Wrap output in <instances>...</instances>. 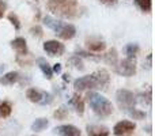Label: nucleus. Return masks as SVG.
Returning <instances> with one entry per match:
<instances>
[{
    "label": "nucleus",
    "instance_id": "nucleus-1",
    "mask_svg": "<svg viewBox=\"0 0 155 136\" xmlns=\"http://www.w3.org/2000/svg\"><path fill=\"white\" fill-rule=\"evenodd\" d=\"M109 82H110L109 72L106 69H98L94 74L86 75V76L76 79L74 82V88L76 91H83V90H87V88H101V90H105L109 86Z\"/></svg>",
    "mask_w": 155,
    "mask_h": 136
},
{
    "label": "nucleus",
    "instance_id": "nucleus-2",
    "mask_svg": "<svg viewBox=\"0 0 155 136\" xmlns=\"http://www.w3.org/2000/svg\"><path fill=\"white\" fill-rule=\"evenodd\" d=\"M46 10L54 15L72 19L79 14V3L78 0H48Z\"/></svg>",
    "mask_w": 155,
    "mask_h": 136
},
{
    "label": "nucleus",
    "instance_id": "nucleus-3",
    "mask_svg": "<svg viewBox=\"0 0 155 136\" xmlns=\"http://www.w3.org/2000/svg\"><path fill=\"white\" fill-rule=\"evenodd\" d=\"M87 102L93 112L99 117H107L113 113V105L107 98L98 93H87Z\"/></svg>",
    "mask_w": 155,
    "mask_h": 136
},
{
    "label": "nucleus",
    "instance_id": "nucleus-4",
    "mask_svg": "<svg viewBox=\"0 0 155 136\" xmlns=\"http://www.w3.org/2000/svg\"><path fill=\"white\" fill-rule=\"evenodd\" d=\"M116 101L117 105L123 112H132L135 109V105H136V95H135L132 91L125 90V88H120L116 93Z\"/></svg>",
    "mask_w": 155,
    "mask_h": 136
},
{
    "label": "nucleus",
    "instance_id": "nucleus-5",
    "mask_svg": "<svg viewBox=\"0 0 155 136\" xmlns=\"http://www.w3.org/2000/svg\"><path fill=\"white\" fill-rule=\"evenodd\" d=\"M114 71L116 74L125 78L134 76L136 74V59L135 57H127V59L121 60V61H117Z\"/></svg>",
    "mask_w": 155,
    "mask_h": 136
},
{
    "label": "nucleus",
    "instance_id": "nucleus-6",
    "mask_svg": "<svg viewBox=\"0 0 155 136\" xmlns=\"http://www.w3.org/2000/svg\"><path fill=\"white\" fill-rule=\"evenodd\" d=\"M26 97L29 98V101L34 102V104L38 105H49L52 101H53V97L49 93L42 90H38L35 87H31L26 91Z\"/></svg>",
    "mask_w": 155,
    "mask_h": 136
},
{
    "label": "nucleus",
    "instance_id": "nucleus-7",
    "mask_svg": "<svg viewBox=\"0 0 155 136\" xmlns=\"http://www.w3.org/2000/svg\"><path fill=\"white\" fill-rule=\"evenodd\" d=\"M136 129V124L132 123L129 120H121L113 128V134L116 136H129L134 134V131Z\"/></svg>",
    "mask_w": 155,
    "mask_h": 136
},
{
    "label": "nucleus",
    "instance_id": "nucleus-8",
    "mask_svg": "<svg viewBox=\"0 0 155 136\" xmlns=\"http://www.w3.org/2000/svg\"><path fill=\"white\" fill-rule=\"evenodd\" d=\"M44 51L49 55V56H61L65 52L64 44L59 42L57 40H49L44 42Z\"/></svg>",
    "mask_w": 155,
    "mask_h": 136
},
{
    "label": "nucleus",
    "instance_id": "nucleus-9",
    "mask_svg": "<svg viewBox=\"0 0 155 136\" xmlns=\"http://www.w3.org/2000/svg\"><path fill=\"white\" fill-rule=\"evenodd\" d=\"M54 136H82L80 129L75 125L65 124V125H59L53 129Z\"/></svg>",
    "mask_w": 155,
    "mask_h": 136
},
{
    "label": "nucleus",
    "instance_id": "nucleus-10",
    "mask_svg": "<svg viewBox=\"0 0 155 136\" xmlns=\"http://www.w3.org/2000/svg\"><path fill=\"white\" fill-rule=\"evenodd\" d=\"M56 34L59 35V38H61V40H71V38L75 37L76 29L74 25L63 23L61 26H60V29L56 32Z\"/></svg>",
    "mask_w": 155,
    "mask_h": 136
},
{
    "label": "nucleus",
    "instance_id": "nucleus-11",
    "mask_svg": "<svg viewBox=\"0 0 155 136\" xmlns=\"http://www.w3.org/2000/svg\"><path fill=\"white\" fill-rule=\"evenodd\" d=\"M11 46L16 52L18 56H26L27 55V44L23 37H16L15 40L11 41Z\"/></svg>",
    "mask_w": 155,
    "mask_h": 136
},
{
    "label": "nucleus",
    "instance_id": "nucleus-12",
    "mask_svg": "<svg viewBox=\"0 0 155 136\" xmlns=\"http://www.w3.org/2000/svg\"><path fill=\"white\" fill-rule=\"evenodd\" d=\"M68 104H70L71 106L75 109V112L78 113V114L82 116L83 113H84V102H83L82 97H80L78 93L72 94V97L70 98V102H68Z\"/></svg>",
    "mask_w": 155,
    "mask_h": 136
},
{
    "label": "nucleus",
    "instance_id": "nucleus-13",
    "mask_svg": "<svg viewBox=\"0 0 155 136\" xmlns=\"http://www.w3.org/2000/svg\"><path fill=\"white\" fill-rule=\"evenodd\" d=\"M87 136H109V129L101 125H87Z\"/></svg>",
    "mask_w": 155,
    "mask_h": 136
},
{
    "label": "nucleus",
    "instance_id": "nucleus-14",
    "mask_svg": "<svg viewBox=\"0 0 155 136\" xmlns=\"http://www.w3.org/2000/svg\"><path fill=\"white\" fill-rule=\"evenodd\" d=\"M19 80V74L16 71H10L0 78V83L4 86H12Z\"/></svg>",
    "mask_w": 155,
    "mask_h": 136
},
{
    "label": "nucleus",
    "instance_id": "nucleus-15",
    "mask_svg": "<svg viewBox=\"0 0 155 136\" xmlns=\"http://www.w3.org/2000/svg\"><path fill=\"white\" fill-rule=\"evenodd\" d=\"M86 46H87V49L91 52H102L106 48V44L101 40H87Z\"/></svg>",
    "mask_w": 155,
    "mask_h": 136
},
{
    "label": "nucleus",
    "instance_id": "nucleus-16",
    "mask_svg": "<svg viewBox=\"0 0 155 136\" xmlns=\"http://www.w3.org/2000/svg\"><path fill=\"white\" fill-rule=\"evenodd\" d=\"M37 64H38V67H40L41 71H42L44 76H45L46 79L51 80L52 78H53V72H52V67L48 64V61H46V60H44V59H38V60H37Z\"/></svg>",
    "mask_w": 155,
    "mask_h": 136
},
{
    "label": "nucleus",
    "instance_id": "nucleus-17",
    "mask_svg": "<svg viewBox=\"0 0 155 136\" xmlns=\"http://www.w3.org/2000/svg\"><path fill=\"white\" fill-rule=\"evenodd\" d=\"M104 60H105V61H106L109 65H113V68H114L116 64H117V61H118L117 51H116L114 48H112V49H110V51L104 56Z\"/></svg>",
    "mask_w": 155,
    "mask_h": 136
},
{
    "label": "nucleus",
    "instance_id": "nucleus-18",
    "mask_svg": "<svg viewBox=\"0 0 155 136\" xmlns=\"http://www.w3.org/2000/svg\"><path fill=\"white\" fill-rule=\"evenodd\" d=\"M44 23H45V26H46V27L52 29L54 33H56L57 30L60 29V26L63 25V22L56 21V19H53L52 16H45V18H44Z\"/></svg>",
    "mask_w": 155,
    "mask_h": 136
},
{
    "label": "nucleus",
    "instance_id": "nucleus-19",
    "mask_svg": "<svg viewBox=\"0 0 155 136\" xmlns=\"http://www.w3.org/2000/svg\"><path fill=\"white\" fill-rule=\"evenodd\" d=\"M49 125V121L46 118H37L34 123L31 124V131L34 132H41Z\"/></svg>",
    "mask_w": 155,
    "mask_h": 136
},
{
    "label": "nucleus",
    "instance_id": "nucleus-20",
    "mask_svg": "<svg viewBox=\"0 0 155 136\" xmlns=\"http://www.w3.org/2000/svg\"><path fill=\"white\" fill-rule=\"evenodd\" d=\"M135 4H136L143 12H151V8H153L151 0H135Z\"/></svg>",
    "mask_w": 155,
    "mask_h": 136
},
{
    "label": "nucleus",
    "instance_id": "nucleus-21",
    "mask_svg": "<svg viewBox=\"0 0 155 136\" xmlns=\"http://www.w3.org/2000/svg\"><path fill=\"white\" fill-rule=\"evenodd\" d=\"M11 112H12V105L7 101H3L0 104V116L2 117H8L11 114Z\"/></svg>",
    "mask_w": 155,
    "mask_h": 136
},
{
    "label": "nucleus",
    "instance_id": "nucleus-22",
    "mask_svg": "<svg viewBox=\"0 0 155 136\" xmlns=\"http://www.w3.org/2000/svg\"><path fill=\"white\" fill-rule=\"evenodd\" d=\"M137 53H139V45H137V44H128V45L125 46L127 57H136Z\"/></svg>",
    "mask_w": 155,
    "mask_h": 136
},
{
    "label": "nucleus",
    "instance_id": "nucleus-23",
    "mask_svg": "<svg viewBox=\"0 0 155 136\" xmlns=\"http://www.w3.org/2000/svg\"><path fill=\"white\" fill-rule=\"evenodd\" d=\"M67 63L71 65V67H74L76 69H80V71L84 68V67H83V61L80 60V57H78V56H72L71 59H68Z\"/></svg>",
    "mask_w": 155,
    "mask_h": 136
},
{
    "label": "nucleus",
    "instance_id": "nucleus-24",
    "mask_svg": "<svg viewBox=\"0 0 155 136\" xmlns=\"http://www.w3.org/2000/svg\"><path fill=\"white\" fill-rule=\"evenodd\" d=\"M53 116L57 118V120H64L65 117H68V110L65 109V106H60L59 109L53 113Z\"/></svg>",
    "mask_w": 155,
    "mask_h": 136
},
{
    "label": "nucleus",
    "instance_id": "nucleus-25",
    "mask_svg": "<svg viewBox=\"0 0 155 136\" xmlns=\"http://www.w3.org/2000/svg\"><path fill=\"white\" fill-rule=\"evenodd\" d=\"M8 21L12 23V26L15 27V30L21 29V21H19V18H18V15H16V14L11 12L10 15H8Z\"/></svg>",
    "mask_w": 155,
    "mask_h": 136
},
{
    "label": "nucleus",
    "instance_id": "nucleus-26",
    "mask_svg": "<svg viewBox=\"0 0 155 136\" xmlns=\"http://www.w3.org/2000/svg\"><path fill=\"white\" fill-rule=\"evenodd\" d=\"M129 114L134 117V120H143L146 117V112H142L139 109H134L132 112H129Z\"/></svg>",
    "mask_w": 155,
    "mask_h": 136
},
{
    "label": "nucleus",
    "instance_id": "nucleus-27",
    "mask_svg": "<svg viewBox=\"0 0 155 136\" xmlns=\"http://www.w3.org/2000/svg\"><path fill=\"white\" fill-rule=\"evenodd\" d=\"M30 33H31L33 35H35L37 38H41L44 35V32H42V29H41L38 25H35V26H33L31 29H30Z\"/></svg>",
    "mask_w": 155,
    "mask_h": 136
},
{
    "label": "nucleus",
    "instance_id": "nucleus-28",
    "mask_svg": "<svg viewBox=\"0 0 155 136\" xmlns=\"http://www.w3.org/2000/svg\"><path fill=\"white\" fill-rule=\"evenodd\" d=\"M7 10V4H5L4 0H0V19L4 16V12Z\"/></svg>",
    "mask_w": 155,
    "mask_h": 136
},
{
    "label": "nucleus",
    "instance_id": "nucleus-29",
    "mask_svg": "<svg viewBox=\"0 0 155 136\" xmlns=\"http://www.w3.org/2000/svg\"><path fill=\"white\" fill-rule=\"evenodd\" d=\"M52 72H56V74H60V72H61V64H59V63H57V64H54L53 65V68H52Z\"/></svg>",
    "mask_w": 155,
    "mask_h": 136
},
{
    "label": "nucleus",
    "instance_id": "nucleus-30",
    "mask_svg": "<svg viewBox=\"0 0 155 136\" xmlns=\"http://www.w3.org/2000/svg\"><path fill=\"white\" fill-rule=\"evenodd\" d=\"M101 3L104 4H107V5H112V4H116V0H99Z\"/></svg>",
    "mask_w": 155,
    "mask_h": 136
},
{
    "label": "nucleus",
    "instance_id": "nucleus-31",
    "mask_svg": "<svg viewBox=\"0 0 155 136\" xmlns=\"http://www.w3.org/2000/svg\"><path fill=\"white\" fill-rule=\"evenodd\" d=\"M3 71H4V64H0V75L3 74Z\"/></svg>",
    "mask_w": 155,
    "mask_h": 136
}]
</instances>
